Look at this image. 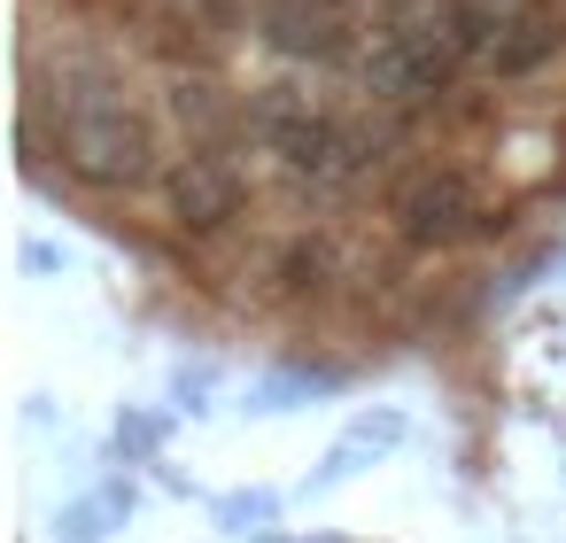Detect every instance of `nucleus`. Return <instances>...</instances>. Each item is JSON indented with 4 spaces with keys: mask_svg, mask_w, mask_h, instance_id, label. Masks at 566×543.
Instances as JSON below:
<instances>
[{
    "mask_svg": "<svg viewBox=\"0 0 566 543\" xmlns=\"http://www.w3.org/2000/svg\"><path fill=\"white\" fill-rule=\"evenodd\" d=\"M256 40L287 63H342L349 55V24L342 0H264L256 9Z\"/></svg>",
    "mask_w": 566,
    "mask_h": 543,
    "instance_id": "nucleus-4",
    "label": "nucleus"
},
{
    "mask_svg": "<svg viewBox=\"0 0 566 543\" xmlns=\"http://www.w3.org/2000/svg\"><path fill=\"white\" fill-rule=\"evenodd\" d=\"M117 458L125 466H156L164 458V419H148V411H117Z\"/></svg>",
    "mask_w": 566,
    "mask_h": 543,
    "instance_id": "nucleus-10",
    "label": "nucleus"
},
{
    "mask_svg": "<svg viewBox=\"0 0 566 543\" xmlns=\"http://www.w3.org/2000/svg\"><path fill=\"white\" fill-rule=\"evenodd\" d=\"M280 504H287L280 489H233V497H218V528L249 543V535H264V528L280 520Z\"/></svg>",
    "mask_w": 566,
    "mask_h": 543,
    "instance_id": "nucleus-9",
    "label": "nucleus"
},
{
    "mask_svg": "<svg viewBox=\"0 0 566 543\" xmlns=\"http://www.w3.org/2000/svg\"><path fill=\"white\" fill-rule=\"evenodd\" d=\"M326 272V249H311V241H295L287 257H280V288H311Z\"/></svg>",
    "mask_w": 566,
    "mask_h": 543,
    "instance_id": "nucleus-11",
    "label": "nucleus"
},
{
    "mask_svg": "<svg viewBox=\"0 0 566 543\" xmlns=\"http://www.w3.org/2000/svg\"><path fill=\"white\" fill-rule=\"evenodd\" d=\"M125 520H133V481L109 473L94 497H71V504L48 520V535H55V543H109V528H125Z\"/></svg>",
    "mask_w": 566,
    "mask_h": 543,
    "instance_id": "nucleus-7",
    "label": "nucleus"
},
{
    "mask_svg": "<svg viewBox=\"0 0 566 543\" xmlns=\"http://www.w3.org/2000/svg\"><path fill=\"white\" fill-rule=\"evenodd\" d=\"M187 9H195V0H187Z\"/></svg>",
    "mask_w": 566,
    "mask_h": 543,
    "instance_id": "nucleus-14",
    "label": "nucleus"
},
{
    "mask_svg": "<svg viewBox=\"0 0 566 543\" xmlns=\"http://www.w3.org/2000/svg\"><path fill=\"white\" fill-rule=\"evenodd\" d=\"M342 9H349V0H342Z\"/></svg>",
    "mask_w": 566,
    "mask_h": 543,
    "instance_id": "nucleus-13",
    "label": "nucleus"
},
{
    "mask_svg": "<svg viewBox=\"0 0 566 543\" xmlns=\"http://www.w3.org/2000/svg\"><path fill=\"white\" fill-rule=\"evenodd\" d=\"M24 94H40L48 102V117H55V156H63V171L78 179V187H94V195H140V187H164L156 179V125H148V109H133V94H125V79L102 63V55H71L63 71H55V86L40 79V71H24Z\"/></svg>",
    "mask_w": 566,
    "mask_h": 543,
    "instance_id": "nucleus-1",
    "label": "nucleus"
},
{
    "mask_svg": "<svg viewBox=\"0 0 566 543\" xmlns=\"http://www.w3.org/2000/svg\"><path fill=\"white\" fill-rule=\"evenodd\" d=\"M164 102H171V125L187 133V148H218V140L241 125V109H233L210 79H171V94H164Z\"/></svg>",
    "mask_w": 566,
    "mask_h": 543,
    "instance_id": "nucleus-8",
    "label": "nucleus"
},
{
    "mask_svg": "<svg viewBox=\"0 0 566 543\" xmlns=\"http://www.w3.org/2000/svg\"><path fill=\"white\" fill-rule=\"evenodd\" d=\"M241 210H249V179H241V164L226 148H187L164 171V218L179 233H195V241L202 233H226Z\"/></svg>",
    "mask_w": 566,
    "mask_h": 543,
    "instance_id": "nucleus-3",
    "label": "nucleus"
},
{
    "mask_svg": "<svg viewBox=\"0 0 566 543\" xmlns=\"http://www.w3.org/2000/svg\"><path fill=\"white\" fill-rule=\"evenodd\" d=\"M403 442H411V419H403V411H388V404H380V411H357V419H349V427L334 435L326 466H318V473H311V481H303L295 497L311 504V497H326V489L357 481L365 466H380V458H388V450H403Z\"/></svg>",
    "mask_w": 566,
    "mask_h": 543,
    "instance_id": "nucleus-6",
    "label": "nucleus"
},
{
    "mask_svg": "<svg viewBox=\"0 0 566 543\" xmlns=\"http://www.w3.org/2000/svg\"><path fill=\"white\" fill-rule=\"evenodd\" d=\"M24 272H63V249L55 241H24Z\"/></svg>",
    "mask_w": 566,
    "mask_h": 543,
    "instance_id": "nucleus-12",
    "label": "nucleus"
},
{
    "mask_svg": "<svg viewBox=\"0 0 566 543\" xmlns=\"http://www.w3.org/2000/svg\"><path fill=\"white\" fill-rule=\"evenodd\" d=\"M558 48H566V17L551 9V0H527V9H512V17L496 24V48L481 55V71H489V79H504V86H520V79L551 71V63H558Z\"/></svg>",
    "mask_w": 566,
    "mask_h": 543,
    "instance_id": "nucleus-5",
    "label": "nucleus"
},
{
    "mask_svg": "<svg viewBox=\"0 0 566 543\" xmlns=\"http://www.w3.org/2000/svg\"><path fill=\"white\" fill-rule=\"evenodd\" d=\"M388 218H396V233H403L411 249H458V241H473V233L496 226L489 187H481V171H465V164H427V171H411V179L396 187Z\"/></svg>",
    "mask_w": 566,
    "mask_h": 543,
    "instance_id": "nucleus-2",
    "label": "nucleus"
}]
</instances>
